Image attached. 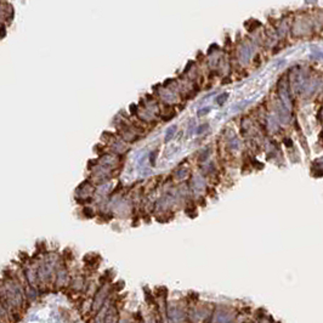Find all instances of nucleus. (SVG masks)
<instances>
[{
    "label": "nucleus",
    "instance_id": "f257e3e1",
    "mask_svg": "<svg viewBox=\"0 0 323 323\" xmlns=\"http://www.w3.org/2000/svg\"><path fill=\"white\" fill-rule=\"evenodd\" d=\"M70 270L68 267L67 261L62 258L61 262L58 264L56 271H55V278L52 283V292H67L68 285L70 282Z\"/></svg>",
    "mask_w": 323,
    "mask_h": 323
},
{
    "label": "nucleus",
    "instance_id": "f03ea898",
    "mask_svg": "<svg viewBox=\"0 0 323 323\" xmlns=\"http://www.w3.org/2000/svg\"><path fill=\"white\" fill-rule=\"evenodd\" d=\"M86 280H87V276L85 275V272L80 271V270H78L77 272L72 273V275H70V285H68V289H67L66 293L70 295V296H75L77 299H78V298H82L83 292H84Z\"/></svg>",
    "mask_w": 323,
    "mask_h": 323
},
{
    "label": "nucleus",
    "instance_id": "7ed1b4c3",
    "mask_svg": "<svg viewBox=\"0 0 323 323\" xmlns=\"http://www.w3.org/2000/svg\"><path fill=\"white\" fill-rule=\"evenodd\" d=\"M117 301V300H115ZM112 303L110 307L106 311L103 323H120V312H119V306L117 303Z\"/></svg>",
    "mask_w": 323,
    "mask_h": 323
},
{
    "label": "nucleus",
    "instance_id": "20e7f679",
    "mask_svg": "<svg viewBox=\"0 0 323 323\" xmlns=\"http://www.w3.org/2000/svg\"><path fill=\"white\" fill-rule=\"evenodd\" d=\"M0 321L1 323H16L11 315L7 312V310L4 307V305L0 303Z\"/></svg>",
    "mask_w": 323,
    "mask_h": 323
},
{
    "label": "nucleus",
    "instance_id": "39448f33",
    "mask_svg": "<svg viewBox=\"0 0 323 323\" xmlns=\"http://www.w3.org/2000/svg\"><path fill=\"white\" fill-rule=\"evenodd\" d=\"M82 214H83V218H84V219H94V218L96 216L95 210H94L92 208H90V207H84V208L82 209Z\"/></svg>",
    "mask_w": 323,
    "mask_h": 323
},
{
    "label": "nucleus",
    "instance_id": "423d86ee",
    "mask_svg": "<svg viewBox=\"0 0 323 323\" xmlns=\"http://www.w3.org/2000/svg\"><path fill=\"white\" fill-rule=\"evenodd\" d=\"M175 131H176V125H173V127L169 128L168 130H167V134H165V139H164V141L168 142V141L171 140L173 136H174V134H175Z\"/></svg>",
    "mask_w": 323,
    "mask_h": 323
},
{
    "label": "nucleus",
    "instance_id": "0eeeda50",
    "mask_svg": "<svg viewBox=\"0 0 323 323\" xmlns=\"http://www.w3.org/2000/svg\"><path fill=\"white\" fill-rule=\"evenodd\" d=\"M98 164H100V159H90L89 162H87V170H94V169L97 167Z\"/></svg>",
    "mask_w": 323,
    "mask_h": 323
},
{
    "label": "nucleus",
    "instance_id": "6e6552de",
    "mask_svg": "<svg viewBox=\"0 0 323 323\" xmlns=\"http://www.w3.org/2000/svg\"><path fill=\"white\" fill-rule=\"evenodd\" d=\"M227 97H228V94H227V92H225V94H221L220 96H218V97H216L215 102H216L219 106H222V105H224V102H225L226 100H227Z\"/></svg>",
    "mask_w": 323,
    "mask_h": 323
},
{
    "label": "nucleus",
    "instance_id": "1a4fd4ad",
    "mask_svg": "<svg viewBox=\"0 0 323 323\" xmlns=\"http://www.w3.org/2000/svg\"><path fill=\"white\" fill-rule=\"evenodd\" d=\"M129 112H130L131 115H137L139 114V106L135 105V103H131L129 106Z\"/></svg>",
    "mask_w": 323,
    "mask_h": 323
},
{
    "label": "nucleus",
    "instance_id": "9d476101",
    "mask_svg": "<svg viewBox=\"0 0 323 323\" xmlns=\"http://www.w3.org/2000/svg\"><path fill=\"white\" fill-rule=\"evenodd\" d=\"M6 35V26L5 25H0V39H4Z\"/></svg>",
    "mask_w": 323,
    "mask_h": 323
},
{
    "label": "nucleus",
    "instance_id": "9b49d317",
    "mask_svg": "<svg viewBox=\"0 0 323 323\" xmlns=\"http://www.w3.org/2000/svg\"><path fill=\"white\" fill-rule=\"evenodd\" d=\"M210 112V108H202V110H199L198 112H197V115L198 117H203V115H205V114H208V113Z\"/></svg>",
    "mask_w": 323,
    "mask_h": 323
},
{
    "label": "nucleus",
    "instance_id": "f8f14e48",
    "mask_svg": "<svg viewBox=\"0 0 323 323\" xmlns=\"http://www.w3.org/2000/svg\"><path fill=\"white\" fill-rule=\"evenodd\" d=\"M155 157H157V151H153L151 155H150V163L151 165H155Z\"/></svg>",
    "mask_w": 323,
    "mask_h": 323
},
{
    "label": "nucleus",
    "instance_id": "ddd939ff",
    "mask_svg": "<svg viewBox=\"0 0 323 323\" xmlns=\"http://www.w3.org/2000/svg\"><path fill=\"white\" fill-rule=\"evenodd\" d=\"M207 128H208V124H203V125H200V127L197 129V134L199 135V134H200V132H202L203 130H205Z\"/></svg>",
    "mask_w": 323,
    "mask_h": 323
}]
</instances>
